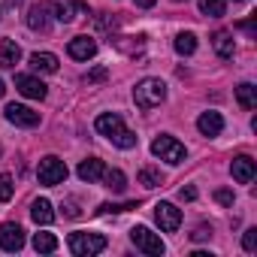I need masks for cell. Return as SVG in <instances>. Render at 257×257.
I'll use <instances>...</instances> for the list:
<instances>
[{"label":"cell","mask_w":257,"mask_h":257,"mask_svg":"<svg viewBox=\"0 0 257 257\" xmlns=\"http://www.w3.org/2000/svg\"><path fill=\"white\" fill-rule=\"evenodd\" d=\"M106 79H109V70H106V67H94V70L85 76L88 85H100V82H106Z\"/></svg>","instance_id":"obj_29"},{"label":"cell","mask_w":257,"mask_h":257,"mask_svg":"<svg viewBox=\"0 0 257 257\" xmlns=\"http://www.w3.org/2000/svg\"><path fill=\"white\" fill-rule=\"evenodd\" d=\"M34 248H37L40 254H52V251L58 248V239H55L52 233H37V236H34Z\"/></svg>","instance_id":"obj_25"},{"label":"cell","mask_w":257,"mask_h":257,"mask_svg":"<svg viewBox=\"0 0 257 257\" xmlns=\"http://www.w3.org/2000/svg\"><path fill=\"white\" fill-rule=\"evenodd\" d=\"M7 121H13L16 127H37L40 112H34L31 106H22V103H10L7 106Z\"/></svg>","instance_id":"obj_8"},{"label":"cell","mask_w":257,"mask_h":257,"mask_svg":"<svg viewBox=\"0 0 257 257\" xmlns=\"http://www.w3.org/2000/svg\"><path fill=\"white\" fill-rule=\"evenodd\" d=\"M155 221L161 224L164 233H176L182 227V212L173 206V203H158L155 206Z\"/></svg>","instance_id":"obj_7"},{"label":"cell","mask_w":257,"mask_h":257,"mask_svg":"<svg viewBox=\"0 0 257 257\" xmlns=\"http://www.w3.org/2000/svg\"><path fill=\"white\" fill-rule=\"evenodd\" d=\"M140 203L137 200H131V203H100V215H109V212H131V209H137Z\"/></svg>","instance_id":"obj_27"},{"label":"cell","mask_w":257,"mask_h":257,"mask_svg":"<svg viewBox=\"0 0 257 257\" xmlns=\"http://www.w3.org/2000/svg\"><path fill=\"white\" fill-rule=\"evenodd\" d=\"M200 13L209 16V19H221L227 13V4L224 0H200Z\"/></svg>","instance_id":"obj_23"},{"label":"cell","mask_w":257,"mask_h":257,"mask_svg":"<svg viewBox=\"0 0 257 257\" xmlns=\"http://www.w3.org/2000/svg\"><path fill=\"white\" fill-rule=\"evenodd\" d=\"M76 173H79V179H82V182H88V185H91V182H100V179H103L106 167H103V161L88 158V161H82V164H79V170H76Z\"/></svg>","instance_id":"obj_14"},{"label":"cell","mask_w":257,"mask_h":257,"mask_svg":"<svg viewBox=\"0 0 257 257\" xmlns=\"http://www.w3.org/2000/svg\"><path fill=\"white\" fill-rule=\"evenodd\" d=\"M7 94V85H4V79H0V97H4Z\"/></svg>","instance_id":"obj_37"},{"label":"cell","mask_w":257,"mask_h":257,"mask_svg":"<svg viewBox=\"0 0 257 257\" xmlns=\"http://www.w3.org/2000/svg\"><path fill=\"white\" fill-rule=\"evenodd\" d=\"M131 239H134V245H137L140 251H146V254H152V257H161V254L167 251L164 239H161L158 233H152L149 227H143V224L131 230Z\"/></svg>","instance_id":"obj_6"},{"label":"cell","mask_w":257,"mask_h":257,"mask_svg":"<svg viewBox=\"0 0 257 257\" xmlns=\"http://www.w3.org/2000/svg\"><path fill=\"white\" fill-rule=\"evenodd\" d=\"M233 4H239V0H233Z\"/></svg>","instance_id":"obj_40"},{"label":"cell","mask_w":257,"mask_h":257,"mask_svg":"<svg viewBox=\"0 0 257 257\" xmlns=\"http://www.w3.org/2000/svg\"><path fill=\"white\" fill-rule=\"evenodd\" d=\"M31 218L37 221V224H43V227H49L52 221H55V209H52V203L49 200H34V206H31Z\"/></svg>","instance_id":"obj_16"},{"label":"cell","mask_w":257,"mask_h":257,"mask_svg":"<svg viewBox=\"0 0 257 257\" xmlns=\"http://www.w3.org/2000/svg\"><path fill=\"white\" fill-rule=\"evenodd\" d=\"M167 100V85L161 79H143L137 88H134V103L140 109H155Z\"/></svg>","instance_id":"obj_2"},{"label":"cell","mask_w":257,"mask_h":257,"mask_svg":"<svg viewBox=\"0 0 257 257\" xmlns=\"http://www.w3.org/2000/svg\"><path fill=\"white\" fill-rule=\"evenodd\" d=\"M179 197H182V200H197V191H194V188H182Z\"/></svg>","instance_id":"obj_35"},{"label":"cell","mask_w":257,"mask_h":257,"mask_svg":"<svg viewBox=\"0 0 257 257\" xmlns=\"http://www.w3.org/2000/svg\"><path fill=\"white\" fill-rule=\"evenodd\" d=\"M209 236H212V227H206V224H200V227L191 233V239H197V242H200V239H209Z\"/></svg>","instance_id":"obj_34"},{"label":"cell","mask_w":257,"mask_h":257,"mask_svg":"<svg viewBox=\"0 0 257 257\" xmlns=\"http://www.w3.org/2000/svg\"><path fill=\"white\" fill-rule=\"evenodd\" d=\"M13 191H16V185H13V176H0V203H7V200H13Z\"/></svg>","instance_id":"obj_28"},{"label":"cell","mask_w":257,"mask_h":257,"mask_svg":"<svg viewBox=\"0 0 257 257\" xmlns=\"http://www.w3.org/2000/svg\"><path fill=\"white\" fill-rule=\"evenodd\" d=\"M22 61V49L16 40H0V67H16Z\"/></svg>","instance_id":"obj_15"},{"label":"cell","mask_w":257,"mask_h":257,"mask_svg":"<svg viewBox=\"0 0 257 257\" xmlns=\"http://www.w3.org/2000/svg\"><path fill=\"white\" fill-rule=\"evenodd\" d=\"M161 182H164V176H161L158 170H152V167L140 170V185H146V188H158Z\"/></svg>","instance_id":"obj_26"},{"label":"cell","mask_w":257,"mask_h":257,"mask_svg":"<svg viewBox=\"0 0 257 257\" xmlns=\"http://www.w3.org/2000/svg\"><path fill=\"white\" fill-rule=\"evenodd\" d=\"M158 4V0H137V7H143V10H152Z\"/></svg>","instance_id":"obj_36"},{"label":"cell","mask_w":257,"mask_h":257,"mask_svg":"<svg viewBox=\"0 0 257 257\" xmlns=\"http://www.w3.org/2000/svg\"><path fill=\"white\" fill-rule=\"evenodd\" d=\"M103 182H106V188L115 191V194H121V191L127 188V179H124L121 170H106V173H103Z\"/></svg>","instance_id":"obj_22"},{"label":"cell","mask_w":257,"mask_h":257,"mask_svg":"<svg viewBox=\"0 0 257 257\" xmlns=\"http://www.w3.org/2000/svg\"><path fill=\"white\" fill-rule=\"evenodd\" d=\"M16 88H19L25 97H31V100H43V97L49 94V88H46L37 76H28V73H19V76H16Z\"/></svg>","instance_id":"obj_9"},{"label":"cell","mask_w":257,"mask_h":257,"mask_svg":"<svg viewBox=\"0 0 257 257\" xmlns=\"http://www.w3.org/2000/svg\"><path fill=\"white\" fill-rule=\"evenodd\" d=\"M37 179H40V185L55 188V185H61V182L67 179V164H64L61 158L49 155V158L40 161V167H37Z\"/></svg>","instance_id":"obj_4"},{"label":"cell","mask_w":257,"mask_h":257,"mask_svg":"<svg viewBox=\"0 0 257 257\" xmlns=\"http://www.w3.org/2000/svg\"><path fill=\"white\" fill-rule=\"evenodd\" d=\"M173 4H182V0H173Z\"/></svg>","instance_id":"obj_38"},{"label":"cell","mask_w":257,"mask_h":257,"mask_svg":"<svg viewBox=\"0 0 257 257\" xmlns=\"http://www.w3.org/2000/svg\"><path fill=\"white\" fill-rule=\"evenodd\" d=\"M67 245H70V251H73L76 257H91V254H100V251L106 248V236L79 230V233H70Z\"/></svg>","instance_id":"obj_3"},{"label":"cell","mask_w":257,"mask_h":257,"mask_svg":"<svg viewBox=\"0 0 257 257\" xmlns=\"http://www.w3.org/2000/svg\"><path fill=\"white\" fill-rule=\"evenodd\" d=\"M215 200H218L221 206H233V191H227V188H221V191H215Z\"/></svg>","instance_id":"obj_32"},{"label":"cell","mask_w":257,"mask_h":257,"mask_svg":"<svg viewBox=\"0 0 257 257\" xmlns=\"http://www.w3.org/2000/svg\"><path fill=\"white\" fill-rule=\"evenodd\" d=\"M28 28L46 34V31H49V10H46V7H31V10H28Z\"/></svg>","instance_id":"obj_18"},{"label":"cell","mask_w":257,"mask_h":257,"mask_svg":"<svg viewBox=\"0 0 257 257\" xmlns=\"http://www.w3.org/2000/svg\"><path fill=\"white\" fill-rule=\"evenodd\" d=\"M64 215H67V218H79V215H82L79 203H76V200H67V203H64Z\"/></svg>","instance_id":"obj_33"},{"label":"cell","mask_w":257,"mask_h":257,"mask_svg":"<svg viewBox=\"0 0 257 257\" xmlns=\"http://www.w3.org/2000/svg\"><path fill=\"white\" fill-rule=\"evenodd\" d=\"M236 28H239V31H245L248 37H257V22H254V19H245V22H239Z\"/></svg>","instance_id":"obj_31"},{"label":"cell","mask_w":257,"mask_h":257,"mask_svg":"<svg viewBox=\"0 0 257 257\" xmlns=\"http://www.w3.org/2000/svg\"><path fill=\"white\" fill-rule=\"evenodd\" d=\"M25 245V230L19 224H4L0 227V248L4 251H22Z\"/></svg>","instance_id":"obj_10"},{"label":"cell","mask_w":257,"mask_h":257,"mask_svg":"<svg viewBox=\"0 0 257 257\" xmlns=\"http://www.w3.org/2000/svg\"><path fill=\"white\" fill-rule=\"evenodd\" d=\"M67 52H70L73 61H88V58L97 55V43H94L91 37H76V40H70Z\"/></svg>","instance_id":"obj_12"},{"label":"cell","mask_w":257,"mask_h":257,"mask_svg":"<svg viewBox=\"0 0 257 257\" xmlns=\"http://www.w3.org/2000/svg\"><path fill=\"white\" fill-rule=\"evenodd\" d=\"M73 4H76V0H49V7H52L55 19H58V22H64V25L76 19V10H73Z\"/></svg>","instance_id":"obj_20"},{"label":"cell","mask_w":257,"mask_h":257,"mask_svg":"<svg viewBox=\"0 0 257 257\" xmlns=\"http://www.w3.org/2000/svg\"><path fill=\"white\" fill-rule=\"evenodd\" d=\"M173 46H176L179 55H194V52H197V37H194V34H179Z\"/></svg>","instance_id":"obj_24"},{"label":"cell","mask_w":257,"mask_h":257,"mask_svg":"<svg viewBox=\"0 0 257 257\" xmlns=\"http://www.w3.org/2000/svg\"><path fill=\"white\" fill-rule=\"evenodd\" d=\"M236 100H239L242 109H254V106H257V88H254L251 82H242V85L236 88Z\"/></svg>","instance_id":"obj_21"},{"label":"cell","mask_w":257,"mask_h":257,"mask_svg":"<svg viewBox=\"0 0 257 257\" xmlns=\"http://www.w3.org/2000/svg\"><path fill=\"white\" fill-rule=\"evenodd\" d=\"M230 173H233V179H236L239 185H251V179H254L257 167H254V161H251L248 155H239V158H233Z\"/></svg>","instance_id":"obj_11"},{"label":"cell","mask_w":257,"mask_h":257,"mask_svg":"<svg viewBox=\"0 0 257 257\" xmlns=\"http://www.w3.org/2000/svg\"><path fill=\"white\" fill-rule=\"evenodd\" d=\"M197 131H200L203 137H218V134L224 131V118H221L218 112H203V115L197 118Z\"/></svg>","instance_id":"obj_13"},{"label":"cell","mask_w":257,"mask_h":257,"mask_svg":"<svg viewBox=\"0 0 257 257\" xmlns=\"http://www.w3.org/2000/svg\"><path fill=\"white\" fill-rule=\"evenodd\" d=\"M94 127H97V134L109 137V143L118 146V149H124V152L137 146V137L124 127V118H121L118 112H103V115H97Z\"/></svg>","instance_id":"obj_1"},{"label":"cell","mask_w":257,"mask_h":257,"mask_svg":"<svg viewBox=\"0 0 257 257\" xmlns=\"http://www.w3.org/2000/svg\"><path fill=\"white\" fill-rule=\"evenodd\" d=\"M212 46H215V52H218V58H233V34L230 31H215V37H212Z\"/></svg>","instance_id":"obj_17"},{"label":"cell","mask_w":257,"mask_h":257,"mask_svg":"<svg viewBox=\"0 0 257 257\" xmlns=\"http://www.w3.org/2000/svg\"><path fill=\"white\" fill-rule=\"evenodd\" d=\"M152 155L155 158H161V161H167V164H182L185 161V146L179 143V140H173V137H158L155 143H152Z\"/></svg>","instance_id":"obj_5"},{"label":"cell","mask_w":257,"mask_h":257,"mask_svg":"<svg viewBox=\"0 0 257 257\" xmlns=\"http://www.w3.org/2000/svg\"><path fill=\"white\" fill-rule=\"evenodd\" d=\"M13 4H22V0H13Z\"/></svg>","instance_id":"obj_39"},{"label":"cell","mask_w":257,"mask_h":257,"mask_svg":"<svg viewBox=\"0 0 257 257\" xmlns=\"http://www.w3.org/2000/svg\"><path fill=\"white\" fill-rule=\"evenodd\" d=\"M31 67L37 73H58V58L49 55V52H34L31 55Z\"/></svg>","instance_id":"obj_19"},{"label":"cell","mask_w":257,"mask_h":257,"mask_svg":"<svg viewBox=\"0 0 257 257\" xmlns=\"http://www.w3.org/2000/svg\"><path fill=\"white\" fill-rule=\"evenodd\" d=\"M242 248L248 251V254H254L257 251V230L251 227V230H245V236H242Z\"/></svg>","instance_id":"obj_30"}]
</instances>
